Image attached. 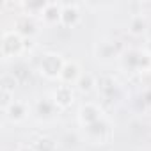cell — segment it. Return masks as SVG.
Masks as SVG:
<instances>
[{
	"instance_id": "1",
	"label": "cell",
	"mask_w": 151,
	"mask_h": 151,
	"mask_svg": "<svg viewBox=\"0 0 151 151\" xmlns=\"http://www.w3.org/2000/svg\"><path fill=\"white\" fill-rule=\"evenodd\" d=\"M0 50H2V57H6V59L20 55L25 50V37L22 34H18L16 30H7L2 36Z\"/></svg>"
},
{
	"instance_id": "2",
	"label": "cell",
	"mask_w": 151,
	"mask_h": 151,
	"mask_svg": "<svg viewBox=\"0 0 151 151\" xmlns=\"http://www.w3.org/2000/svg\"><path fill=\"white\" fill-rule=\"evenodd\" d=\"M64 64L66 62L60 59L59 53H46L43 55V60H41V73L48 78H57L60 77Z\"/></svg>"
},
{
	"instance_id": "3",
	"label": "cell",
	"mask_w": 151,
	"mask_h": 151,
	"mask_svg": "<svg viewBox=\"0 0 151 151\" xmlns=\"http://www.w3.org/2000/svg\"><path fill=\"white\" fill-rule=\"evenodd\" d=\"M6 114L11 121H23L27 116H29V105L22 100H14L7 109H6Z\"/></svg>"
},
{
	"instance_id": "4",
	"label": "cell",
	"mask_w": 151,
	"mask_h": 151,
	"mask_svg": "<svg viewBox=\"0 0 151 151\" xmlns=\"http://www.w3.org/2000/svg\"><path fill=\"white\" fill-rule=\"evenodd\" d=\"M78 9L77 6H73V4H64L62 6V13H60V22L66 25V27H73V25H77L78 23Z\"/></svg>"
},
{
	"instance_id": "5",
	"label": "cell",
	"mask_w": 151,
	"mask_h": 151,
	"mask_svg": "<svg viewBox=\"0 0 151 151\" xmlns=\"http://www.w3.org/2000/svg\"><path fill=\"white\" fill-rule=\"evenodd\" d=\"M60 13H62V6L60 4H55V2H46V6L43 7L41 11V16L45 22L48 23H53V22H60Z\"/></svg>"
},
{
	"instance_id": "6",
	"label": "cell",
	"mask_w": 151,
	"mask_h": 151,
	"mask_svg": "<svg viewBox=\"0 0 151 151\" xmlns=\"http://www.w3.org/2000/svg\"><path fill=\"white\" fill-rule=\"evenodd\" d=\"M53 101L59 107H68L73 101V91L69 86H59L57 91L53 93Z\"/></svg>"
},
{
	"instance_id": "7",
	"label": "cell",
	"mask_w": 151,
	"mask_h": 151,
	"mask_svg": "<svg viewBox=\"0 0 151 151\" xmlns=\"http://www.w3.org/2000/svg\"><path fill=\"white\" fill-rule=\"evenodd\" d=\"M14 30L18 34H22L23 37H27V36H30V34L36 32V23H34V20L29 14H25V16H20L16 20V29Z\"/></svg>"
},
{
	"instance_id": "8",
	"label": "cell",
	"mask_w": 151,
	"mask_h": 151,
	"mask_svg": "<svg viewBox=\"0 0 151 151\" xmlns=\"http://www.w3.org/2000/svg\"><path fill=\"white\" fill-rule=\"evenodd\" d=\"M80 119H82V123H86V124H91V123L98 121V119H100V109H98L96 105H93V103L84 105V107L80 109Z\"/></svg>"
},
{
	"instance_id": "9",
	"label": "cell",
	"mask_w": 151,
	"mask_h": 151,
	"mask_svg": "<svg viewBox=\"0 0 151 151\" xmlns=\"http://www.w3.org/2000/svg\"><path fill=\"white\" fill-rule=\"evenodd\" d=\"M59 78H62L64 82H75V80H78L80 78V69H78V66L75 64V62H66Z\"/></svg>"
},
{
	"instance_id": "10",
	"label": "cell",
	"mask_w": 151,
	"mask_h": 151,
	"mask_svg": "<svg viewBox=\"0 0 151 151\" xmlns=\"http://www.w3.org/2000/svg\"><path fill=\"white\" fill-rule=\"evenodd\" d=\"M55 101L53 100H48V98H45V100H41V101H37V114L43 117H48V116H52L53 114V109H55Z\"/></svg>"
},
{
	"instance_id": "11",
	"label": "cell",
	"mask_w": 151,
	"mask_h": 151,
	"mask_svg": "<svg viewBox=\"0 0 151 151\" xmlns=\"http://www.w3.org/2000/svg\"><path fill=\"white\" fill-rule=\"evenodd\" d=\"M146 30V18L142 14H135L132 20H130V32L133 34H140Z\"/></svg>"
},
{
	"instance_id": "12",
	"label": "cell",
	"mask_w": 151,
	"mask_h": 151,
	"mask_svg": "<svg viewBox=\"0 0 151 151\" xmlns=\"http://www.w3.org/2000/svg\"><path fill=\"white\" fill-rule=\"evenodd\" d=\"M78 82V87H80V91H89L93 86H94V78H93V75H80V78L77 80Z\"/></svg>"
},
{
	"instance_id": "13",
	"label": "cell",
	"mask_w": 151,
	"mask_h": 151,
	"mask_svg": "<svg viewBox=\"0 0 151 151\" xmlns=\"http://www.w3.org/2000/svg\"><path fill=\"white\" fill-rule=\"evenodd\" d=\"M147 50L151 52V39H149V43H147Z\"/></svg>"
}]
</instances>
